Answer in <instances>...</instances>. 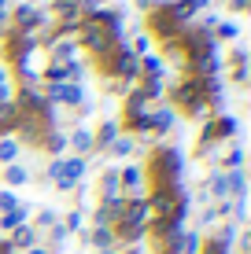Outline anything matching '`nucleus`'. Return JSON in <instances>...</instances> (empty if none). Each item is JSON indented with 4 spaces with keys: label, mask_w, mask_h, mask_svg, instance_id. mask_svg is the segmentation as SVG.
Here are the masks:
<instances>
[{
    "label": "nucleus",
    "mask_w": 251,
    "mask_h": 254,
    "mask_svg": "<svg viewBox=\"0 0 251 254\" xmlns=\"http://www.w3.org/2000/svg\"><path fill=\"white\" fill-rule=\"evenodd\" d=\"M74 147H78V151H89V147H92V136H89V133H74Z\"/></svg>",
    "instance_id": "f8f14e48"
},
{
    "label": "nucleus",
    "mask_w": 251,
    "mask_h": 254,
    "mask_svg": "<svg viewBox=\"0 0 251 254\" xmlns=\"http://www.w3.org/2000/svg\"><path fill=\"white\" fill-rule=\"evenodd\" d=\"M144 217H148V199H137V203H129V206H122V236L126 240H137L141 236V229H144Z\"/></svg>",
    "instance_id": "f257e3e1"
},
{
    "label": "nucleus",
    "mask_w": 251,
    "mask_h": 254,
    "mask_svg": "<svg viewBox=\"0 0 251 254\" xmlns=\"http://www.w3.org/2000/svg\"><path fill=\"white\" fill-rule=\"evenodd\" d=\"M41 22V11H33V7H19V26H37Z\"/></svg>",
    "instance_id": "6e6552de"
},
{
    "label": "nucleus",
    "mask_w": 251,
    "mask_h": 254,
    "mask_svg": "<svg viewBox=\"0 0 251 254\" xmlns=\"http://www.w3.org/2000/svg\"><path fill=\"white\" fill-rule=\"evenodd\" d=\"M211 185H214V195H222V199L229 195V181H226V177H214Z\"/></svg>",
    "instance_id": "ddd939ff"
},
{
    "label": "nucleus",
    "mask_w": 251,
    "mask_h": 254,
    "mask_svg": "<svg viewBox=\"0 0 251 254\" xmlns=\"http://www.w3.org/2000/svg\"><path fill=\"white\" fill-rule=\"evenodd\" d=\"M0 103H7V81H4V74H0Z\"/></svg>",
    "instance_id": "aec40b11"
},
{
    "label": "nucleus",
    "mask_w": 251,
    "mask_h": 254,
    "mask_svg": "<svg viewBox=\"0 0 251 254\" xmlns=\"http://www.w3.org/2000/svg\"><path fill=\"white\" fill-rule=\"evenodd\" d=\"M122 185L126 188H137V185H141V170H126L122 173Z\"/></svg>",
    "instance_id": "9b49d317"
},
{
    "label": "nucleus",
    "mask_w": 251,
    "mask_h": 254,
    "mask_svg": "<svg viewBox=\"0 0 251 254\" xmlns=\"http://www.w3.org/2000/svg\"><path fill=\"white\" fill-rule=\"evenodd\" d=\"M115 140V122H107V126L100 129V144H111Z\"/></svg>",
    "instance_id": "dca6fc26"
},
{
    "label": "nucleus",
    "mask_w": 251,
    "mask_h": 254,
    "mask_svg": "<svg viewBox=\"0 0 251 254\" xmlns=\"http://www.w3.org/2000/svg\"><path fill=\"white\" fill-rule=\"evenodd\" d=\"M15 155H19V144H15V140H4V144H0V162H15Z\"/></svg>",
    "instance_id": "0eeeda50"
},
{
    "label": "nucleus",
    "mask_w": 251,
    "mask_h": 254,
    "mask_svg": "<svg viewBox=\"0 0 251 254\" xmlns=\"http://www.w3.org/2000/svg\"><path fill=\"white\" fill-rule=\"evenodd\" d=\"M63 144H67V140L59 136V133H52V136H48V147H52V151H59V147H63Z\"/></svg>",
    "instance_id": "f3484780"
},
{
    "label": "nucleus",
    "mask_w": 251,
    "mask_h": 254,
    "mask_svg": "<svg viewBox=\"0 0 251 254\" xmlns=\"http://www.w3.org/2000/svg\"><path fill=\"white\" fill-rule=\"evenodd\" d=\"M177 100H181V107H188V111H203V92H200V85H192V81H185L177 89Z\"/></svg>",
    "instance_id": "f03ea898"
},
{
    "label": "nucleus",
    "mask_w": 251,
    "mask_h": 254,
    "mask_svg": "<svg viewBox=\"0 0 251 254\" xmlns=\"http://www.w3.org/2000/svg\"><path fill=\"white\" fill-rule=\"evenodd\" d=\"M30 254H45V251H30Z\"/></svg>",
    "instance_id": "412c9836"
},
{
    "label": "nucleus",
    "mask_w": 251,
    "mask_h": 254,
    "mask_svg": "<svg viewBox=\"0 0 251 254\" xmlns=\"http://www.w3.org/2000/svg\"><path fill=\"white\" fill-rule=\"evenodd\" d=\"M115 70H118L122 77L137 74V59H133V52H129V48H122V52H118V59H115Z\"/></svg>",
    "instance_id": "20e7f679"
},
{
    "label": "nucleus",
    "mask_w": 251,
    "mask_h": 254,
    "mask_svg": "<svg viewBox=\"0 0 251 254\" xmlns=\"http://www.w3.org/2000/svg\"><path fill=\"white\" fill-rule=\"evenodd\" d=\"M22 217H26V210H22V206H15V210H7V214H4V221H0V225H4V229H19Z\"/></svg>",
    "instance_id": "39448f33"
},
{
    "label": "nucleus",
    "mask_w": 251,
    "mask_h": 254,
    "mask_svg": "<svg viewBox=\"0 0 251 254\" xmlns=\"http://www.w3.org/2000/svg\"><path fill=\"white\" fill-rule=\"evenodd\" d=\"M115 188H118V173H107V177H103V191H107V199L115 195Z\"/></svg>",
    "instance_id": "4468645a"
},
{
    "label": "nucleus",
    "mask_w": 251,
    "mask_h": 254,
    "mask_svg": "<svg viewBox=\"0 0 251 254\" xmlns=\"http://www.w3.org/2000/svg\"><path fill=\"white\" fill-rule=\"evenodd\" d=\"M48 96L52 100H63V103H78L82 100V89H78V85H52Z\"/></svg>",
    "instance_id": "7ed1b4c3"
},
{
    "label": "nucleus",
    "mask_w": 251,
    "mask_h": 254,
    "mask_svg": "<svg viewBox=\"0 0 251 254\" xmlns=\"http://www.w3.org/2000/svg\"><path fill=\"white\" fill-rule=\"evenodd\" d=\"M144 70H148V74H159L163 63H159V59H144Z\"/></svg>",
    "instance_id": "a211bd4d"
},
{
    "label": "nucleus",
    "mask_w": 251,
    "mask_h": 254,
    "mask_svg": "<svg viewBox=\"0 0 251 254\" xmlns=\"http://www.w3.org/2000/svg\"><path fill=\"white\" fill-rule=\"evenodd\" d=\"M30 243H33V229H22L19 225V229H15V240L7 243V247H30Z\"/></svg>",
    "instance_id": "423d86ee"
},
{
    "label": "nucleus",
    "mask_w": 251,
    "mask_h": 254,
    "mask_svg": "<svg viewBox=\"0 0 251 254\" xmlns=\"http://www.w3.org/2000/svg\"><path fill=\"white\" fill-rule=\"evenodd\" d=\"M0 206H4V210H15L19 203H15V195H0Z\"/></svg>",
    "instance_id": "6ab92c4d"
},
{
    "label": "nucleus",
    "mask_w": 251,
    "mask_h": 254,
    "mask_svg": "<svg viewBox=\"0 0 251 254\" xmlns=\"http://www.w3.org/2000/svg\"><path fill=\"white\" fill-rule=\"evenodd\" d=\"M92 240H96V247L103 251V247H107V243H111V232H107V229H103V225H100V229H96V236H92Z\"/></svg>",
    "instance_id": "2eb2a0df"
},
{
    "label": "nucleus",
    "mask_w": 251,
    "mask_h": 254,
    "mask_svg": "<svg viewBox=\"0 0 251 254\" xmlns=\"http://www.w3.org/2000/svg\"><path fill=\"white\" fill-rule=\"evenodd\" d=\"M152 126H155V129H170V126H174V115H170V111H155V115H152Z\"/></svg>",
    "instance_id": "1a4fd4ad"
},
{
    "label": "nucleus",
    "mask_w": 251,
    "mask_h": 254,
    "mask_svg": "<svg viewBox=\"0 0 251 254\" xmlns=\"http://www.w3.org/2000/svg\"><path fill=\"white\" fill-rule=\"evenodd\" d=\"M22 181H26L22 166H7V185H22Z\"/></svg>",
    "instance_id": "9d476101"
}]
</instances>
